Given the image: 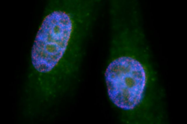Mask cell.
Instances as JSON below:
<instances>
[{
    "label": "cell",
    "mask_w": 187,
    "mask_h": 124,
    "mask_svg": "<svg viewBox=\"0 0 187 124\" xmlns=\"http://www.w3.org/2000/svg\"><path fill=\"white\" fill-rule=\"evenodd\" d=\"M125 41L114 42L111 47V61L105 73L108 93L117 107L133 109L141 102L146 82L145 68Z\"/></svg>",
    "instance_id": "cell-1"
},
{
    "label": "cell",
    "mask_w": 187,
    "mask_h": 124,
    "mask_svg": "<svg viewBox=\"0 0 187 124\" xmlns=\"http://www.w3.org/2000/svg\"><path fill=\"white\" fill-rule=\"evenodd\" d=\"M72 29L69 16L54 11L44 20L33 46L32 64L38 72L46 73L57 65L66 50Z\"/></svg>",
    "instance_id": "cell-2"
}]
</instances>
